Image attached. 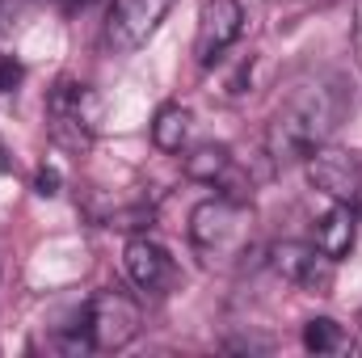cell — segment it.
I'll return each mask as SVG.
<instances>
[{"mask_svg": "<svg viewBox=\"0 0 362 358\" xmlns=\"http://www.w3.org/2000/svg\"><path fill=\"white\" fill-rule=\"evenodd\" d=\"M346 110H350V93L337 76H312V81L295 85V93H286V101L274 110L270 127H266L270 161L274 165L308 161L316 148H325L333 139Z\"/></svg>", "mask_w": 362, "mask_h": 358, "instance_id": "1", "label": "cell"}, {"mask_svg": "<svg viewBox=\"0 0 362 358\" xmlns=\"http://www.w3.org/2000/svg\"><path fill=\"white\" fill-rule=\"evenodd\" d=\"M253 241V207L240 194H215L189 211V245L202 262H232Z\"/></svg>", "mask_w": 362, "mask_h": 358, "instance_id": "2", "label": "cell"}, {"mask_svg": "<svg viewBox=\"0 0 362 358\" xmlns=\"http://www.w3.org/2000/svg\"><path fill=\"white\" fill-rule=\"evenodd\" d=\"M139 325H144L139 304L127 291H118V287H101L81 308L76 329L68 337V350H101V354L127 350L139 337Z\"/></svg>", "mask_w": 362, "mask_h": 358, "instance_id": "3", "label": "cell"}, {"mask_svg": "<svg viewBox=\"0 0 362 358\" xmlns=\"http://www.w3.org/2000/svg\"><path fill=\"white\" fill-rule=\"evenodd\" d=\"M101 122V101L89 85L81 81H59L55 89L47 93V131L59 148L68 152H85L97 135Z\"/></svg>", "mask_w": 362, "mask_h": 358, "instance_id": "4", "label": "cell"}, {"mask_svg": "<svg viewBox=\"0 0 362 358\" xmlns=\"http://www.w3.org/2000/svg\"><path fill=\"white\" fill-rule=\"evenodd\" d=\"M177 0H110L105 13V47L114 55H135L139 47H148V38L160 30V21L169 17Z\"/></svg>", "mask_w": 362, "mask_h": 358, "instance_id": "5", "label": "cell"}, {"mask_svg": "<svg viewBox=\"0 0 362 358\" xmlns=\"http://www.w3.org/2000/svg\"><path fill=\"white\" fill-rule=\"evenodd\" d=\"M270 266L282 282L312 291V295H329L333 274H337V262L316 241H278L270 249Z\"/></svg>", "mask_w": 362, "mask_h": 358, "instance_id": "6", "label": "cell"}, {"mask_svg": "<svg viewBox=\"0 0 362 358\" xmlns=\"http://www.w3.org/2000/svg\"><path fill=\"white\" fill-rule=\"evenodd\" d=\"M245 34V8L240 0H206L198 13V34H194V55L202 68L219 64L228 47Z\"/></svg>", "mask_w": 362, "mask_h": 358, "instance_id": "7", "label": "cell"}, {"mask_svg": "<svg viewBox=\"0 0 362 358\" xmlns=\"http://www.w3.org/2000/svg\"><path fill=\"white\" fill-rule=\"evenodd\" d=\"M308 181L320 190V194H329L333 202H354L362 190V156L354 152H341V148H316L308 161Z\"/></svg>", "mask_w": 362, "mask_h": 358, "instance_id": "8", "label": "cell"}, {"mask_svg": "<svg viewBox=\"0 0 362 358\" xmlns=\"http://www.w3.org/2000/svg\"><path fill=\"white\" fill-rule=\"evenodd\" d=\"M122 266H127V278L144 291V295H165L177 278V262L173 253L152 241V236H131L127 249H122Z\"/></svg>", "mask_w": 362, "mask_h": 358, "instance_id": "9", "label": "cell"}, {"mask_svg": "<svg viewBox=\"0 0 362 358\" xmlns=\"http://www.w3.org/2000/svg\"><path fill=\"white\" fill-rule=\"evenodd\" d=\"M354 236H358V207L354 202H333L329 207V215L316 224V245L333 258V262H341L350 249H354Z\"/></svg>", "mask_w": 362, "mask_h": 358, "instance_id": "10", "label": "cell"}, {"mask_svg": "<svg viewBox=\"0 0 362 358\" xmlns=\"http://www.w3.org/2000/svg\"><path fill=\"white\" fill-rule=\"evenodd\" d=\"M232 152L223 144H198L189 156H185V178L206 181V185H223L228 173H232Z\"/></svg>", "mask_w": 362, "mask_h": 358, "instance_id": "11", "label": "cell"}, {"mask_svg": "<svg viewBox=\"0 0 362 358\" xmlns=\"http://www.w3.org/2000/svg\"><path fill=\"white\" fill-rule=\"evenodd\" d=\"M189 127H194L189 110L177 105V101H169V105H160L156 118H152V144H156L160 152H181L185 139H189Z\"/></svg>", "mask_w": 362, "mask_h": 358, "instance_id": "12", "label": "cell"}, {"mask_svg": "<svg viewBox=\"0 0 362 358\" xmlns=\"http://www.w3.org/2000/svg\"><path fill=\"white\" fill-rule=\"evenodd\" d=\"M341 346H346V329H341L337 321L316 316V321L303 325V350H312V354H333V350H341Z\"/></svg>", "mask_w": 362, "mask_h": 358, "instance_id": "13", "label": "cell"}, {"mask_svg": "<svg viewBox=\"0 0 362 358\" xmlns=\"http://www.w3.org/2000/svg\"><path fill=\"white\" fill-rule=\"evenodd\" d=\"M17 85H21V64H17L13 55H4V51H0V97L17 93Z\"/></svg>", "mask_w": 362, "mask_h": 358, "instance_id": "14", "label": "cell"}, {"mask_svg": "<svg viewBox=\"0 0 362 358\" xmlns=\"http://www.w3.org/2000/svg\"><path fill=\"white\" fill-rule=\"evenodd\" d=\"M354 59H358V72H362V0L354 4Z\"/></svg>", "mask_w": 362, "mask_h": 358, "instance_id": "15", "label": "cell"}, {"mask_svg": "<svg viewBox=\"0 0 362 358\" xmlns=\"http://www.w3.org/2000/svg\"><path fill=\"white\" fill-rule=\"evenodd\" d=\"M34 185H38V194H55V185H59V173H55V169H42Z\"/></svg>", "mask_w": 362, "mask_h": 358, "instance_id": "16", "label": "cell"}, {"mask_svg": "<svg viewBox=\"0 0 362 358\" xmlns=\"http://www.w3.org/2000/svg\"><path fill=\"white\" fill-rule=\"evenodd\" d=\"M8 169V156H4V144H0V173Z\"/></svg>", "mask_w": 362, "mask_h": 358, "instance_id": "17", "label": "cell"}]
</instances>
